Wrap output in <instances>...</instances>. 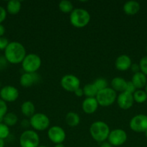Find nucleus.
I'll use <instances>...</instances> for the list:
<instances>
[{"mask_svg": "<svg viewBox=\"0 0 147 147\" xmlns=\"http://www.w3.org/2000/svg\"><path fill=\"white\" fill-rule=\"evenodd\" d=\"M41 59L36 54L26 55L25 57L22 62V67L25 73H36L41 66Z\"/></svg>", "mask_w": 147, "mask_h": 147, "instance_id": "4", "label": "nucleus"}, {"mask_svg": "<svg viewBox=\"0 0 147 147\" xmlns=\"http://www.w3.org/2000/svg\"><path fill=\"white\" fill-rule=\"evenodd\" d=\"M10 44L8 39L4 37H0V50H5L8 45Z\"/></svg>", "mask_w": 147, "mask_h": 147, "instance_id": "32", "label": "nucleus"}, {"mask_svg": "<svg viewBox=\"0 0 147 147\" xmlns=\"http://www.w3.org/2000/svg\"><path fill=\"white\" fill-rule=\"evenodd\" d=\"M100 147H112V146L109 143V142H103V143L100 145Z\"/></svg>", "mask_w": 147, "mask_h": 147, "instance_id": "39", "label": "nucleus"}, {"mask_svg": "<svg viewBox=\"0 0 147 147\" xmlns=\"http://www.w3.org/2000/svg\"><path fill=\"white\" fill-rule=\"evenodd\" d=\"M98 104L96 98H86L82 103V110L87 114L95 113L97 109Z\"/></svg>", "mask_w": 147, "mask_h": 147, "instance_id": "16", "label": "nucleus"}, {"mask_svg": "<svg viewBox=\"0 0 147 147\" xmlns=\"http://www.w3.org/2000/svg\"><path fill=\"white\" fill-rule=\"evenodd\" d=\"M0 147H4V142L3 139H0Z\"/></svg>", "mask_w": 147, "mask_h": 147, "instance_id": "40", "label": "nucleus"}, {"mask_svg": "<svg viewBox=\"0 0 147 147\" xmlns=\"http://www.w3.org/2000/svg\"><path fill=\"white\" fill-rule=\"evenodd\" d=\"M131 65H132V61L129 56L126 55H122L119 57H117L115 60V65L117 70L120 71H125L128 69L131 68Z\"/></svg>", "mask_w": 147, "mask_h": 147, "instance_id": "15", "label": "nucleus"}, {"mask_svg": "<svg viewBox=\"0 0 147 147\" xmlns=\"http://www.w3.org/2000/svg\"><path fill=\"white\" fill-rule=\"evenodd\" d=\"M90 14L86 9H74L70 14V22L74 27L82 28L87 25L90 22Z\"/></svg>", "mask_w": 147, "mask_h": 147, "instance_id": "3", "label": "nucleus"}, {"mask_svg": "<svg viewBox=\"0 0 147 147\" xmlns=\"http://www.w3.org/2000/svg\"><path fill=\"white\" fill-rule=\"evenodd\" d=\"M61 86L66 91L74 92L76 89L80 88V80L74 75H66L61 80Z\"/></svg>", "mask_w": 147, "mask_h": 147, "instance_id": "10", "label": "nucleus"}, {"mask_svg": "<svg viewBox=\"0 0 147 147\" xmlns=\"http://www.w3.org/2000/svg\"><path fill=\"white\" fill-rule=\"evenodd\" d=\"M126 132L122 129H117L110 132L108 136V142L112 146H119L124 144L127 141Z\"/></svg>", "mask_w": 147, "mask_h": 147, "instance_id": "9", "label": "nucleus"}, {"mask_svg": "<svg viewBox=\"0 0 147 147\" xmlns=\"http://www.w3.org/2000/svg\"><path fill=\"white\" fill-rule=\"evenodd\" d=\"M48 136L53 143L59 144L64 142L66 139V133L61 127L54 126L49 129L48 131Z\"/></svg>", "mask_w": 147, "mask_h": 147, "instance_id": "11", "label": "nucleus"}, {"mask_svg": "<svg viewBox=\"0 0 147 147\" xmlns=\"http://www.w3.org/2000/svg\"><path fill=\"white\" fill-rule=\"evenodd\" d=\"M54 147H65V146L63 144H56V146Z\"/></svg>", "mask_w": 147, "mask_h": 147, "instance_id": "41", "label": "nucleus"}, {"mask_svg": "<svg viewBox=\"0 0 147 147\" xmlns=\"http://www.w3.org/2000/svg\"><path fill=\"white\" fill-rule=\"evenodd\" d=\"M144 133H145V135H146V138H147V130L146 131L144 132Z\"/></svg>", "mask_w": 147, "mask_h": 147, "instance_id": "43", "label": "nucleus"}, {"mask_svg": "<svg viewBox=\"0 0 147 147\" xmlns=\"http://www.w3.org/2000/svg\"><path fill=\"white\" fill-rule=\"evenodd\" d=\"M74 93H75L77 97H82V96H84V91H83V89L81 88H79L78 89H76Z\"/></svg>", "mask_w": 147, "mask_h": 147, "instance_id": "36", "label": "nucleus"}, {"mask_svg": "<svg viewBox=\"0 0 147 147\" xmlns=\"http://www.w3.org/2000/svg\"><path fill=\"white\" fill-rule=\"evenodd\" d=\"M39 144L40 137L35 131H24L20 137V145L21 147H38Z\"/></svg>", "mask_w": 147, "mask_h": 147, "instance_id": "6", "label": "nucleus"}, {"mask_svg": "<svg viewBox=\"0 0 147 147\" xmlns=\"http://www.w3.org/2000/svg\"><path fill=\"white\" fill-rule=\"evenodd\" d=\"M39 80H40V76L37 73H24L20 77V83L22 87L30 88L35 83H38Z\"/></svg>", "mask_w": 147, "mask_h": 147, "instance_id": "14", "label": "nucleus"}, {"mask_svg": "<svg viewBox=\"0 0 147 147\" xmlns=\"http://www.w3.org/2000/svg\"><path fill=\"white\" fill-rule=\"evenodd\" d=\"M59 9L63 13H71L74 10V5L70 1L68 0H63L59 2Z\"/></svg>", "mask_w": 147, "mask_h": 147, "instance_id": "25", "label": "nucleus"}, {"mask_svg": "<svg viewBox=\"0 0 147 147\" xmlns=\"http://www.w3.org/2000/svg\"><path fill=\"white\" fill-rule=\"evenodd\" d=\"M140 71L144 73L145 76H147V56L142 57L139 62Z\"/></svg>", "mask_w": 147, "mask_h": 147, "instance_id": "30", "label": "nucleus"}, {"mask_svg": "<svg viewBox=\"0 0 147 147\" xmlns=\"http://www.w3.org/2000/svg\"><path fill=\"white\" fill-rule=\"evenodd\" d=\"M127 86V81L122 78L116 77L114 78L111 81V86L112 88L116 91H119L120 93L124 92Z\"/></svg>", "mask_w": 147, "mask_h": 147, "instance_id": "19", "label": "nucleus"}, {"mask_svg": "<svg viewBox=\"0 0 147 147\" xmlns=\"http://www.w3.org/2000/svg\"><path fill=\"white\" fill-rule=\"evenodd\" d=\"M95 98L99 106L106 107L113 104L115 100H117V94L112 88L108 87L98 91Z\"/></svg>", "mask_w": 147, "mask_h": 147, "instance_id": "5", "label": "nucleus"}, {"mask_svg": "<svg viewBox=\"0 0 147 147\" xmlns=\"http://www.w3.org/2000/svg\"><path fill=\"white\" fill-rule=\"evenodd\" d=\"M10 135V128L4 123H0V139H5Z\"/></svg>", "mask_w": 147, "mask_h": 147, "instance_id": "28", "label": "nucleus"}, {"mask_svg": "<svg viewBox=\"0 0 147 147\" xmlns=\"http://www.w3.org/2000/svg\"><path fill=\"white\" fill-rule=\"evenodd\" d=\"M18 118L14 113H7L3 119V122L7 126H13L17 123Z\"/></svg>", "mask_w": 147, "mask_h": 147, "instance_id": "24", "label": "nucleus"}, {"mask_svg": "<svg viewBox=\"0 0 147 147\" xmlns=\"http://www.w3.org/2000/svg\"><path fill=\"white\" fill-rule=\"evenodd\" d=\"M21 112L26 117L31 118L35 112V107L34 103L30 100L24 101L21 106Z\"/></svg>", "mask_w": 147, "mask_h": 147, "instance_id": "20", "label": "nucleus"}, {"mask_svg": "<svg viewBox=\"0 0 147 147\" xmlns=\"http://www.w3.org/2000/svg\"><path fill=\"white\" fill-rule=\"evenodd\" d=\"M131 82L133 83L136 89L141 90V88H145L146 85L147 83V78L146 76L141 73V71L138 72L136 73H134L133 76L132 78Z\"/></svg>", "mask_w": 147, "mask_h": 147, "instance_id": "17", "label": "nucleus"}, {"mask_svg": "<svg viewBox=\"0 0 147 147\" xmlns=\"http://www.w3.org/2000/svg\"><path fill=\"white\" fill-rule=\"evenodd\" d=\"M146 51H147V46H146Z\"/></svg>", "mask_w": 147, "mask_h": 147, "instance_id": "45", "label": "nucleus"}, {"mask_svg": "<svg viewBox=\"0 0 147 147\" xmlns=\"http://www.w3.org/2000/svg\"><path fill=\"white\" fill-rule=\"evenodd\" d=\"M140 10V4L136 1H128L123 5V11L128 15H134Z\"/></svg>", "mask_w": 147, "mask_h": 147, "instance_id": "18", "label": "nucleus"}, {"mask_svg": "<svg viewBox=\"0 0 147 147\" xmlns=\"http://www.w3.org/2000/svg\"><path fill=\"white\" fill-rule=\"evenodd\" d=\"M93 84L95 85V86L96 87L97 90L98 91L101 90H103V89L108 88V81L106 80V79L102 78H99L96 79L95 80V82L93 83Z\"/></svg>", "mask_w": 147, "mask_h": 147, "instance_id": "27", "label": "nucleus"}, {"mask_svg": "<svg viewBox=\"0 0 147 147\" xmlns=\"http://www.w3.org/2000/svg\"><path fill=\"white\" fill-rule=\"evenodd\" d=\"M134 101L138 103H143L147 100V94L145 90H136L133 94Z\"/></svg>", "mask_w": 147, "mask_h": 147, "instance_id": "26", "label": "nucleus"}, {"mask_svg": "<svg viewBox=\"0 0 147 147\" xmlns=\"http://www.w3.org/2000/svg\"><path fill=\"white\" fill-rule=\"evenodd\" d=\"M130 128L137 133L145 132L147 130V116L138 114L132 118L130 121Z\"/></svg>", "mask_w": 147, "mask_h": 147, "instance_id": "8", "label": "nucleus"}, {"mask_svg": "<svg viewBox=\"0 0 147 147\" xmlns=\"http://www.w3.org/2000/svg\"><path fill=\"white\" fill-rule=\"evenodd\" d=\"M7 113V105L5 101L0 98V123H2L4 116Z\"/></svg>", "mask_w": 147, "mask_h": 147, "instance_id": "29", "label": "nucleus"}, {"mask_svg": "<svg viewBox=\"0 0 147 147\" xmlns=\"http://www.w3.org/2000/svg\"><path fill=\"white\" fill-rule=\"evenodd\" d=\"M22 4L20 1L12 0L9 1L7 4V11L10 14H17L21 9Z\"/></svg>", "mask_w": 147, "mask_h": 147, "instance_id": "21", "label": "nucleus"}, {"mask_svg": "<svg viewBox=\"0 0 147 147\" xmlns=\"http://www.w3.org/2000/svg\"><path fill=\"white\" fill-rule=\"evenodd\" d=\"M26 56L25 48L17 42H10L4 50V57L7 62L12 64H19L22 63Z\"/></svg>", "mask_w": 147, "mask_h": 147, "instance_id": "1", "label": "nucleus"}, {"mask_svg": "<svg viewBox=\"0 0 147 147\" xmlns=\"http://www.w3.org/2000/svg\"><path fill=\"white\" fill-rule=\"evenodd\" d=\"M5 33V28L1 24H0V37H3V35Z\"/></svg>", "mask_w": 147, "mask_h": 147, "instance_id": "37", "label": "nucleus"}, {"mask_svg": "<svg viewBox=\"0 0 147 147\" xmlns=\"http://www.w3.org/2000/svg\"><path fill=\"white\" fill-rule=\"evenodd\" d=\"M7 63L8 62L6 60L5 57H0V70H2V69L5 68Z\"/></svg>", "mask_w": 147, "mask_h": 147, "instance_id": "34", "label": "nucleus"}, {"mask_svg": "<svg viewBox=\"0 0 147 147\" xmlns=\"http://www.w3.org/2000/svg\"><path fill=\"white\" fill-rule=\"evenodd\" d=\"M145 92L146 93V94H147V83H146V86H145Z\"/></svg>", "mask_w": 147, "mask_h": 147, "instance_id": "42", "label": "nucleus"}, {"mask_svg": "<svg viewBox=\"0 0 147 147\" xmlns=\"http://www.w3.org/2000/svg\"><path fill=\"white\" fill-rule=\"evenodd\" d=\"M131 70H132V71L134 72L135 73H138V72H140L139 64H136V63L132 64V65H131Z\"/></svg>", "mask_w": 147, "mask_h": 147, "instance_id": "35", "label": "nucleus"}, {"mask_svg": "<svg viewBox=\"0 0 147 147\" xmlns=\"http://www.w3.org/2000/svg\"><path fill=\"white\" fill-rule=\"evenodd\" d=\"M21 125L23 126V127H24V128L28 127L29 125H30V121H29V122H27V120H26V119H24V120L22 121V122L21 123Z\"/></svg>", "mask_w": 147, "mask_h": 147, "instance_id": "38", "label": "nucleus"}, {"mask_svg": "<svg viewBox=\"0 0 147 147\" xmlns=\"http://www.w3.org/2000/svg\"><path fill=\"white\" fill-rule=\"evenodd\" d=\"M66 122L70 127H75L80 122V117L75 112H69L66 116Z\"/></svg>", "mask_w": 147, "mask_h": 147, "instance_id": "22", "label": "nucleus"}, {"mask_svg": "<svg viewBox=\"0 0 147 147\" xmlns=\"http://www.w3.org/2000/svg\"><path fill=\"white\" fill-rule=\"evenodd\" d=\"M134 99L133 94L124 91L120 93L117 97V103L118 106L123 110H128L133 105Z\"/></svg>", "mask_w": 147, "mask_h": 147, "instance_id": "13", "label": "nucleus"}, {"mask_svg": "<svg viewBox=\"0 0 147 147\" xmlns=\"http://www.w3.org/2000/svg\"><path fill=\"white\" fill-rule=\"evenodd\" d=\"M0 97L5 102H14L18 98L19 91L12 86H4L0 90Z\"/></svg>", "mask_w": 147, "mask_h": 147, "instance_id": "12", "label": "nucleus"}, {"mask_svg": "<svg viewBox=\"0 0 147 147\" xmlns=\"http://www.w3.org/2000/svg\"><path fill=\"white\" fill-rule=\"evenodd\" d=\"M135 90H136V88L135 87L133 83L131 81L127 82L126 88H125V91L128 92V93H131V94H133V93L135 92Z\"/></svg>", "mask_w": 147, "mask_h": 147, "instance_id": "31", "label": "nucleus"}, {"mask_svg": "<svg viewBox=\"0 0 147 147\" xmlns=\"http://www.w3.org/2000/svg\"><path fill=\"white\" fill-rule=\"evenodd\" d=\"M89 132L94 140L98 142H103L108 139L110 130L106 123L103 121H96L91 125Z\"/></svg>", "mask_w": 147, "mask_h": 147, "instance_id": "2", "label": "nucleus"}, {"mask_svg": "<svg viewBox=\"0 0 147 147\" xmlns=\"http://www.w3.org/2000/svg\"><path fill=\"white\" fill-rule=\"evenodd\" d=\"M82 89H83L84 95L87 98H95L98 93V90H97L93 83L86 85Z\"/></svg>", "mask_w": 147, "mask_h": 147, "instance_id": "23", "label": "nucleus"}, {"mask_svg": "<svg viewBox=\"0 0 147 147\" xmlns=\"http://www.w3.org/2000/svg\"><path fill=\"white\" fill-rule=\"evenodd\" d=\"M7 17V11L4 7L0 6V24L5 20Z\"/></svg>", "mask_w": 147, "mask_h": 147, "instance_id": "33", "label": "nucleus"}, {"mask_svg": "<svg viewBox=\"0 0 147 147\" xmlns=\"http://www.w3.org/2000/svg\"><path fill=\"white\" fill-rule=\"evenodd\" d=\"M30 126L36 131H44L50 126V119L42 113H35L30 119Z\"/></svg>", "mask_w": 147, "mask_h": 147, "instance_id": "7", "label": "nucleus"}, {"mask_svg": "<svg viewBox=\"0 0 147 147\" xmlns=\"http://www.w3.org/2000/svg\"><path fill=\"white\" fill-rule=\"evenodd\" d=\"M38 147H48V146H39Z\"/></svg>", "mask_w": 147, "mask_h": 147, "instance_id": "44", "label": "nucleus"}]
</instances>
